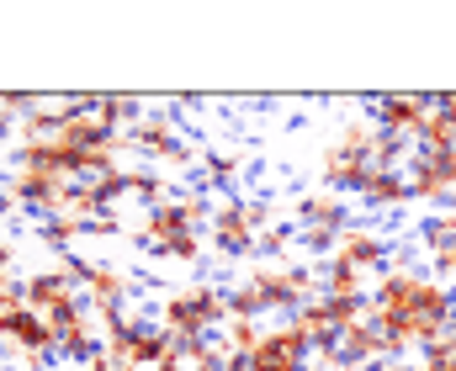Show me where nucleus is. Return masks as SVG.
<instances>
[{"label": "nucleus", "instance_id": "obj_1", "mask_svg": "<svg viewBox=\"0 0 456 371\" xmlns=\"http://www.w3.org/2000/svg\"><path fill=\"white\" fill-rule=\"evenodd\" d=\"M387 239L382 234H366V229H345L340 234V249H335V260L345 265H355V270H382L387 265Z\"/></svg>", "mask_w": 456, "mask_h": 371}]
</instances>
